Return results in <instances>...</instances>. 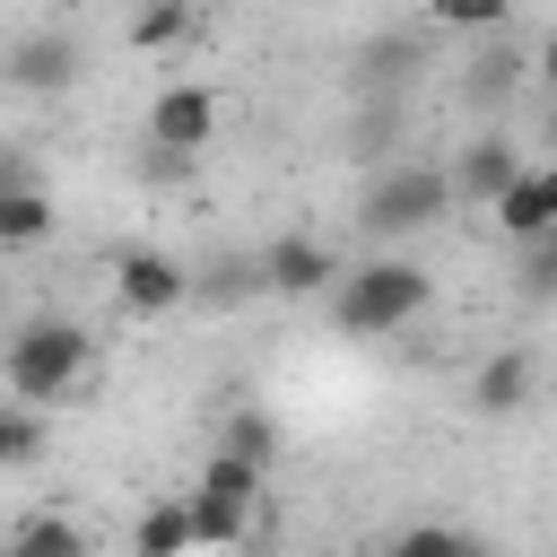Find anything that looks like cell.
<instances>
[{
	"instance_id": "cell-15",
	"label": "cell",
	"mask_w": 557,
	"mask_h": 557,
	"mask_svg": "<svg viewBox=\"0 0 557 557\" xmlns=\"http://www.w3.org/2000/svg\"><path fill=\"white\" fill-rule=\"evenodd\" d=\"M496 226H505L513 244H531V235H557V226H548V191H540V165H531V174H522V183L496 200Z\"/></svg>"
},
{
	"instance_id": "cell-2",
	"label": "cell",
	"mask_w": 557,
	"mask_h": 557,
	"mask_svg": "<svg viewBox=\"0 0 557 557\" xmlns=\"http://www.w3.org/2000/svg\"><path fill=\"white\" fill-rule=\"evenodd\" d=\"M418 313H426V270L400 261V252H383V261H366V270H348L331 287V322L348 339H383V331H400Z\"/></svg>"
},
{
	"instance_id": "cell-6",
	"label": "cell",
	"mask_w": 557,
	"mask_h": 557,
	"mask_svg": "<svg viewBox=\"0 0 557 557\" xmlns=\"http://www.w3.org/2000/svg\"><path fill=\"white\" fill-rule=\"evenodd\" d=\"M348 270H339V252L322 244V235H278L270 252H261V287H278V296H322V287H339Z\"/></svg>"
},
{
	"instance_id": "cell-20",
	"label": "cell",
	"mask_w": 557,
	"mask_h": 557,
	"mask_svg": "<svg viewBox=\"0 0 557 557\" xmlns=\"http://www.w3.org/2000/svg\"><path fill=\"white\" fill-rule=\"evenodd\" d=\"M35 453H44V409H26V400H17V409H9V426H0V470H26Z\"/></svg>"
},
{
	"instance_id": "cell-22",
	"label": "cell",
	"mask_w": 557,
	"mask_h": 557,
	"mask_svg": "<svg viewBox=\"0 0 557 557\" xmlns=\"http://www.w3.org/2000/svg\"><path fill=\"white\" fill-rule=\"evenodd\" d=\"M540 78H548V96H557V35L540 44Z\"/></svg>"
},
{
	"instance_id": "cell-4",
	"label": "cell",
	"mask_w": 557,
	"mask_h": 557,
	"mask_svg": "<svg viewBox=\"0 0 557 557\" xmlns=\"http://www.w3.org/2000/svg\"><path fill=\"white\" fill-rule=\"evenodd\" d=\"M113 296H122V313L157 322V313H174V305L191 296V270H183L174 252H157V244H131V252L113 261Z\"/></svg>"
},
{
	"instance_id": "cell-3",
	"label": "cell",
	"mask_w": 557,
	"mask_h": 557,
	"mask_svg": "<svg viewBox=\"0 0 557 557\" xmlns=\"http://www.w3.org/2000/svg\"><path fill=\"white\" fill-rule=\"evenodd\" d=\"M461 200V183L444 174V165H392V174H374L366 183V235H418V226H435L444 209Z\"/></svg>"
},
{
	"instance_id": "cell-16",
	"label": "cell",
	"mask_w": 557,
	"mask_h": 557,
	"mask_svg": "<svg viewBox=\"0 0 557 557\" xmlns=\"http://www.w3.org/2000/svg\"><path fill=\"white\" fill-rule=\"evenodd\" d=\"M9 557H87V531H78L70 513H35V522L9 540Z\"/></svg>"
},
{
	"instance_id": "cell-17",
	"label": "cell",
	"mask_w": 557,
	"mask_h": 557,
	"mask_svg": "<svg viewBox=\"0 0 557 557\" xmlns=\"http://www.w3.org/2000/svg\"><path fill=\"white\" fill-rule=\"evenodd\" d=\"M218 444H226V453H244V461H261V470H278V444H287V435H278V418H261V409H235Z\"/></svg>"
},
{
	"instance_id": "cell-18",
	"label": "cell",
	"mask_w": 557,
	"mask_h": 557,
	"mask_svg": "<svg viewBox=\"0 0 557 557\" xmlns=\"http://www.w3.org/2000/svg\"><path fill=\"white\" fill-rule=\"evenodd\" d=\"M426 17H435L444 35H496V26L513 17V0H426Z\"/></svg>"
},
{
	"instance_id": "cell-8",
	"label": "cell",
	"mask_w": 557,
	"mask_h": 557,
	"mask_svg": "<svg viewBox=\"0 0 557 557\" xmlns=\"http://www.w3.org/2000/svg\"><path fill=\"white\" fill-rule=\"evenodd\" d=\"M522 174H531V165H522V157H513V139H496V131H487V139H470V148H461V165H453L461 200H487V209H496Z\"/></svg>"
},
{
	"instance_id": "cell-12",
	"label": "cell",
	"mask_w": 557,
	"mask_h": 557,
	"mask_svg": "<svg viewBox=\"0 0 557 557\" xmlns=\"http://www.w3.org/2000/svg\"><path fill=\"white\" fill-rule=\"evenodd\" d=\"M191 487H209V496H226V505L261 513V496H270V470H261V461H244V453H226V444H209V461H200V479H191Z\"/></svg>"
},
{
	"instance_id": "cell-21",
	"label": "cell",
	"mask_w": 557,
	"mask_h": 557,
	"mask_svg": "<svg viewBox=\"0 0 557 557\" xmlns=\"http://www.w3.org/2000/svg\"><path fill=\"white\" fill-rule=\"evenodd\" d=\"M522 287L531 296H557V235H531L522 244Z\"/></svg>"
},
{
	"instance_id": "cell-19",
	"label": "cell",
	"mask_w": 557,
	"mask_h": 557,
	"mask_svg": "<svg viewBox=\"0 0 557 557\" xmlns=\"http://www.w3.org/2000/svg\"><path fill=\"white\" fill-rule=\"evenodd\" d=\"M392 557H479V540H470V531H453V522H418V531H400V540H392Z\"/></svg>"
},
{
	"instance_id": "cell-9",
	"label": "cell",
	"mask_w": 557,
	"mask_h": 557,
	"mask_svg": "<svg viewBox=\"0 0 557 557\" xmlns=\"http://www.w3.org/2000/svg\"><path fill=\"white\" fill-rule=\"evenodd\" d=\"M131 557H200L191 496H157V505H139V522H131Z\"/></svg>"
},
{
	"instance_id": "cell-23",
	"label": "cell",
	"mask_w": 557,
	"mask_h": 557,
	"mask_svg": "<svg viewBox=\"0 0 557 557\" xmlns=\"http://www.w3.org/2000/svg\"><path fill=\"white\" fill-rule=\"evenodd\" d=\"M540 191H548V226H557V157L540 165Z\"/></svg>"
},
{
	"instance_id": "cell-1",
	"label": "cell",
	"mask_w": 557,
	"mask_h": 557,
	"mask_svg": "<svg viewBox=\"0 0 557 557\" xmlns=\"http://www.w3.org/2000/svg\"><path fill=\"white\" fill-rule=\"evenodd\" d=\"M0 366H9V400H26V409H61V400L87 383L96 339H87L70 313H26V322L9 331V348H0Z\"/></svg>"
},
{
	"instance_id": "cell-10",
	"label": "cell",
	"mask_w": 557,
	"mask_h": 557,
	"mask_svg": "<svg viewBox=\"0 0 557 557\" xmlns=\"http://www.w3.org/2000/svg\"><path fill=\"white\" fill-rule=\"evenodd\" d=\"M522 400H531V357H522V348H496V357L470 374V409H479V418H522Z\"/></svg>"
},
{
	"instance_id": "cell-14",
	"label": "cell",
	"mask_w": 557,
	"mask_h": 557,
	"mask_svg": "<svg viewBox=\"0 0 557 557\" xmlns=\"http://www.w3.org/2000/svg\"><path fill=\"white\" fill-rule=\"evenodd\" d=\"M191 35V0H139L131 9V52H174Z\"/></svg>"
},
{
	"instance_id": "cell-13",
	"label": "cell",
	"mask_w": 557,
	"mask_h": 557,
	"mask_svg": "<svg viewBox=\"0 0 557 557\" xmlns=\"http://www.w3.org/2000/svg\"><path fill=\"white\" fill-rule=\"evenodd\" d=\"M183 496H191L200 548H244V540H252V513H244V505H226V496H209V487H183Z\"/></svg>"
},
{
	"instance_id": "cell-7",
	"label": "cell",
	"mask_w": 557,
	"mask_h": 557,
	"mask_svg": "<svg viewBox=\"0 0 557 557\" xmlns=\"http://www.w3.org/2000/svg\"><path fill=\"white\" fill-rule=\"evenodd\" d=\"M44 235H52V200H44V183L9 157V165H0V244H9V252H35Z\"/></svg>"
},
{
	"instance_id": "cell-11",
	"label": "cell",
	"mask_w": 557,
	"mask_h": 557,
	"mask_svg": "<svg viewBox=\"0 0 557 557\" xmlns=\"http://www.w3.org/2000/svg\"><path fill=\"white\" fill-rule=\"evenodd\" d=\"M9 78H17L26 96H44V87H70V78H78V44H70V35H26V44L9 52Z\"/></svg>"
},
{
	"instance_id": "cell-5",
	"label": "cell",
	"mask_w": 557,
	"mask_h": 557,
	"mask_svg": "<svg viewBox=\"0 0 557 557\" xmlns=\"http://www.w3.org/2000/svg\"><path fill=\"white\" fill-rule=\"evenodd\" d=\"M148 139H157L165 157H200V148L218 139V96H209L200 78L157 87V104H148Z\"/></svg>"
},
{
	"instance_id": "cell-24",
	"label": "cell",
	"mask_w": 557,
	"mask_h": 557,
	"mask_svg": "<svg viewBox=\"0 0 557 557\" xmlns=\"http://www.w3.org/2000/svg\"><path fill=\"white\" fill-rule=\"evenodd\" d=\"M548 157H557V96H548Z\"/></svg>"
}]
</instances>
